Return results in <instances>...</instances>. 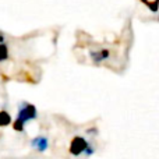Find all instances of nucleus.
I'll return each mask as SVG.
<instances>
[{"label":"nucleus","instance_id":"1","mask_svg":"<svg viewBox=\"0 0 159 159\" xmlns=\"http://www.w3.org/2000/svg\"><path fill=\"white\" fill-rule=\"evenodd\" d=\"M69 152L73 157H80V155H82V154L89 157V155L93 154V149L91 148L89 143H88L82 135H74V137L71 138V143H70Z\"/></svg>","mask_w":159,"mask_h":159},{"label":"nucleus","instance_id":"2","mask_svg":"<svg viewBox=\"0 0 159 159\" xmlns=\"http://www.w3.org/2000/svg\"><path fill=\"white\" fill-rule=\"evenodd\" d=\"M38 117V110H36L35 105L30 103V102H21L17 109V119H21L22 121H30Z\"/></svg>","mask_w":159,"mask_h":159},{"label":"nucleus","instance_id":"3","mask_svg":"<svg viewBox=\"0 0 159 159\" xmlns=\"http://www.w3.org/2000/svg\"><path fill=\"white\" fill-rule=\"evenodd\" d=\"M89 57H91V60L95 61V63H101V61H105L110 57V50L109 49L92 50V52H89Z\"/></svg>","mask_w":159,"mask_h":159},{"label":"nucleus","instance_id":"4","mask_svg":"<svg viewBox=\"0 0 159 159\" xmlns=\"http://www.w3.org/2000/svg\"><path fill=\"white\" fill-rule=\"evenodd\" d=\"M31 147L38 149L39 152H45L48 149V147H49V140L46 137H43V135H38V137L31 140Z\"/></svg>","mask_w":159,"mask_h":159},{"label":"nucleus","instance_id":"5","mask_svg":"<svg viewBox=\"0 0 159 159\" xmlns=\"http://www.w3.org/2000/svg\"><path fill=\"white\" fill-rule=\"evenodd\" d=\"M11 116L7 110H0V127H6L8 124H11Z\"/></svg>","mask_w":159,"mask_h":159},{"label":"nucleus","instance_id":"6","mask_svg":"<svg viewBox=\"0 0 159 159\" xmlns=\"http://www.w3.org/2000/svg\"><path fill=\"white\" fill-rule=\"evenodd\" d=\"M141 3H143V4H145L147 7L149 8V11H151V13H158V10H159V0H140Z\"/></svg>","mask_w":159,"mask_h":159},{"label":"nucleus","instance_id":"7","mask_svg":"<svg viewBox=\"0 0 159 159\" xmlns=\"http://www.w3.org/2000/svg\"><path fill=\"white\" fill-rule=\"evenodd\" d=\"M25 124H27L25 121H22L21 119H17L16 117V120L13 121V129L16 130L17 133H22L25 130Z\"/></svg>","mask_w":159,"mask_h":159},{"label":"nucleus","instance_id":"8","mask_svg":"<svg viewBox=\"0 0 159 159\" xmlns=\"http://www.w3.org/2000/svg\"><path fill=\"white\" fill-rule=\"evenodd\" d=\"M8 59V48L6 43H0V63Z\"/></svg>","mask_w":159,"mask_h":159},{"label":"nucleus","instance_id":"9","mask_svg":"<svg viewBox=\"0 0 159 159\" xmlns=\"http://www.w3.org/2000/svg\"><path fill=\"white\" fill-rule=\"evenodd\" d=\"M0 43H4V36L0 34Z\"/></svg>","mask_w":159,"mask_h":159}]
</instances>
